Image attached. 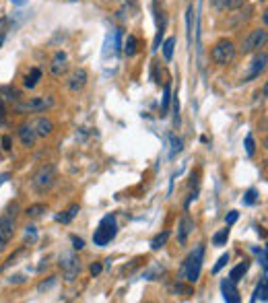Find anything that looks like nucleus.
<instances>
[{
	"label": "nucleus",
	"mask_w": 268,
	"mask_h": 303,
	"mask_svg": "<svg viewBox=\"0 0 268 303\" xmlns=\"http://www.w3.org/2000/svg\"><path fill=\"white\" fill-rule=\"evenodd\" d=\"M202 262H204V246L198 244L192 252H190V256L186 258L184 266H181V274H184V279L194 285L198 279H200V272H202Z\"/></svg>",
	"instance_id": "1"
},
{
	"label": "nucleus",
	"mask_w": 268,
	"mask_h": 303,
	"mask_svg": "<svg viewBox=\"0 0 268 303\" xmlns=\"http://www.w3.org/2000/svg\"><path fill=\"white\" fill-rule=\"evenodd\" d=\"M116 235H118V221H116V214L109 213L99 221L97 229L93 233V244L99 248H106L111 239H116Z\"/></svg>",
	"instance_id": "2"
},
{
	"label": "nucleus",
	"mask_w": 268,
	"mask_h": 303,
	"mask_svg": "<svg viewBox=\"0 0 268 303\" xmlns=\"http://www.w3.org/2000/svg\"><path fill=\"white\" fill-rule=\"evenodd\" d=\"M235 46H233V41L229 39H221L217 41L213 46L211 50V58H213V62L214 64H219V66H227L233 62V58H235Z\"/></svg>",
	"instance_id": "3"
},
{
	"label": "nucleus",
	"mask_w": 268,
	"mask_h": 303,
	"mask_svg": "<svg viewBox=\"0 0 268 303\" xmlns=\"http://www.w3.org/2000/svg\"><path fill=\"white\" fill-rule=\"evenodd\" d=\"M122 29L120 27H114L111 31H107V36H106V41H103V50H101V56L109 60V58H116L120 52H122Z\"/></svg>",
	"instance_id": "4"
},
{
	"label": "nucleus",
	"mask_w": 268,
	"mask_h": 303,
	"mask_svg": "<svg viewBox=\"0 0 268 303\" xmlns=\"http://www.w3.org/2000/svg\"><path fill=\"white\" fill-rule=\"evenodd\" d=\"M56 181V169L54 165H41L39 171L33 176V190H36L37 194H44L48 190L54 186Z\"/></svg>",
	"instance_id": "5"
},
{
	"label": "nucleus",
	"mask_w": 268,
	"mask_h": 303,
	"mask_svg": "<svg viewBox=\"0 0 268 303\" xmlns=\"http://www.w3.org/2000/svg\"><path fill=\"white\" fill-rule=\"evenodd\" d=\"M52 106H54V99L52 97H31L27 101H19L15 109L19 114H36V111H44Z\"/></svg>",
	"instance_id": "6"
},
{
	"label": "nucleus",
	"mask_w": 268,
	"mask_h": 303,
	"mask_svg": "<svg viewBox=\"0 0 268 303\" xmlns=\"http://www.w3.org/2000/svg\"><path fill=\"white\" fill-rule=\"evenodd\" d=\"M153 13H155V21H157V33H155V41H153V48L151 52H159V46H161V39L165 36V27H167V17L163 11H159L157 2H153Z\"/></svg>",
	"instance_id": "7"
},
{
	"label": "nucleus",
	"mask_w": 268,
	"mask_h": 303,
	"mask_svg": "<svg viewBox=\"0 0 268 303\" xmlns=\"http://www.w3.org/2000/svg\"><path fill=\"white\" fill-rule=\"evenodd\" d=\"M13 235H15V214L0 216V252L8 246Z\"/></svg>",
	"instance_id": "8"
},
{
	"label": "nucleus",
	"mask_w": 268,
	"mask_h": 303,
	"mask_svg": "<svg viewBox=\"0 0 268 303\" xmlns=\"http://www.w3.org/2000/svg\"><path fill=\"white\" fill-rule=\"evenodd\" d=\"M264 43H266V27H262V29H254V31L244 39L241 52H244V54H250V52H254V50H258V48H262Z\"/></svg>",
	"instance_id": "9"
},
{
	"label": "nucleus",
	"mask_w": 268,
	"mask_h": 303,
	"mask_svg": "<svg viewBox=\"0 0 268 303\" xmlns=\"http://www.w3.org/2000/svg\"><path fill=\"white\" fill-rule=\"evenodd\" d=\"M221 295H223V299L227 303H239L241 301L239 291H237V283H233L229 276L221 281Z\"/></svg>",
	"instance_id": "10"
},
{
	"label": "nucleus",
	"mask_w": 268,
	"mask_h": 303,
	"mask_svg": "<svg viewBox=\"0 0 268 303\" xmlns=\"http://www.w3.org/2000/svg\"><path fill=\"white\" fill-rule=\"evenodd\" d=\"M60 266L64 268L68 281H72L74 276L81 272V262H79V260H76L72 254H62V258H60Z\"/></svg>",
	"instance_id": "11"
},
{
	"label": "nucleus",
	"mask_w": 268,
	"mask_h": 303,
	"mask_svg": "<svg viewBox=\"0 0 268 303\" xmlns=\"http://www.w3.org/2000/svg\"><path fill=\"white\" fill-rule=\"evenodd\" d=\"M85 85H87V71L85 68H76V71L68 76V81H66V87L71 91H81V89H85Z\"/></svg>",
	"instance_id": "12"
},
{
	"label": "nucleus",
	"mask_w": 268,
	"mask_h": 303,
	"mask_svg": "<svg viewBox=\"0 0 268 303\" xmlns=\"http://www.w3.org/2000/svg\"><path fill=\"white\" fill-rule=\"evenodd\" d=\"M66 68H68V56H66V52H56L54 58H52V64H50V71L54 76H62L66 72Z\"/></svg>",
	"instance_id": "13"
},
{
	"label": "nucleus",
	"mask_w": 268,
	"mask_h": 303,
	"mask_svg": "<svg viewBox=\"0 0 268 303\" xmlns=\"http://www.w3.org/2000/svg\"><path fill=\"white\" fill-rule=\"evenodd\" d=\"M192 231H194V221L190 219L188 214H184V216L179 219V223H178V241H179L181 246H184L186 241H188V235H190Z\"/></svg>",
	"instance_id": "14"
},
{
	"label": "nucleus",
	"mask_w": 268,
	"mask_h": 303,
	"mask_svg": "<svg viewBox=\"0 0 268 303\" xmlns=\"http://www.w3.org/2000/svg\"><path fill=\"white\" fill-rule=\"evenodd\" d=\"M266 54H258L254 60H252V72H250L246 79H244V83H248V81H252V79H256V76H260V72H264L266 71Z\"/></svg>",
	"instance_id": "15"
},
{
	"label": "nucleus",
	"mask_w": 268,
	"mask_h": 303,
	"mask_svg": "<svg viewBox=\"0 0 268 303\" xmlns=\"http://www.w3.org/2000/svg\"><path fill=\"white\" fill-rule=\"evenodd\" d=\"M19 138H21L23 146H27V149H31V146L36 144L37 134H36V130H33V126L23 124V126H19Z\"/></svg>",
	"instance_id": "16"
},
{
	"label": "nucleus",
	"mask_w": 268,
	"mask_h": 303,
	"mask_svg": "<svg viewBox=\"0 0 268 303\" xmlns=\"http://www.w3.org/2000/svg\"><path fill=\"white\" fill-rule=\"evenodd\" d=\"M266 279H268V276L264 274V276H262V281L256 285V289H254V295H252V299H250L252 303H256V301H262V303H266V301H268V281H266Z\"/></svg>",
	"instance_id": "17"
},
{
	"label": "nucleus",
	"mask_w": 268,
	"mask_h": 303,
	"mask_svg": "<svg viewBox=\"0 0 268 303\" xmlns=\"http://www.w3.org/2000/svg\"><path fill=\"white\" fill-rule=\"evenodd\" d=\"M33 130H36L37 136H50L54 132V122L50 118H39L36 124H33Z\"/></svg>",
	"instance_id": "18"
},
{
	"label": "nucleus",
	"mask_w": 268,
	"mask_h": 303,
	"mask_svg": "<svg viewBox=\"0 0 268 303\" xmlns=\"http://www.w3.org/2000/svg\"><path fill=\"white\" fill-rule=\"evenodd\" d=\"M248 270H250V260H241V262H239L237 266H233V268H231L229 279H231L233 283H239V281L246 276Z\"/></svg>",
	"instance_id": "19"
},
{
	"label": "nucleus",
	"mask_w": 268,
	"mask_h": 303,
	"mask_svg": "<svg viewBox=\"0 0 268 303\" xmlns=\"http://www.w3.org/2000/svg\"><path fill=\"white\" fill-rule=\"evenodd\" d=\"M138 46H141V43H138L136 36H128L126 39H122V50L128 58H134L138 54Z\"/></svg>",
	"instance_id": "20"
},
{
	"label": "nucleus",
	"mask_w": 268,
	"mask_h": 303,
	"mask_svg": "<svg viewBox=\"0 0 268 303\" xmlns=\"http://www.w3.org/2000/svg\"><path fill=\"white\" fill-rule=\"evenodd\" d=\"M79 213H81V206H79V204H71L62 214H56L54 219H56L58 223H62V225H68V223H72V219H74V216L79 214Z\"/></svg>",
	"instance_id": "21"
},
{
	"label": "nucleus",
	"mask_w": 268,
	"mask_h": 303,
	"mask_svg": "<svg viewBox=\"0 0 268 303\" xmlns=\"http://www.w3.org/2000/svg\"><path fill=\"white\" fill-rule=\"evenodd\" d=\"M39 81H41V71L39 68H31V71L25 74L23 85H25V89H36Z\"/></svg>",
	"instance_id": "22"
},
{
	"label": "nucleus",
	"mask_w": 268,
	"mask_h": 303,
	"mask_svg": "<svg viewBox=\"0 0 268 303\" xmlns=\"http://www.w3.org/2000/svg\"><path fill=\"white\" fill-rule=\"evenodd\" d=\"M161 50H163V58H165V62H171V60H174V50H176V37H167L161 43Z\"/></svg>",
	"instance_id": "23"
},
{
	"label": "nucleus",
	"mask_w": 268,
	"mask_h": 303,
	"mask_svg": "<svg viewBox=\"0 0 268 303\" xmlns=\"http://www.w3.org/2000/svg\"><path fill=\"white\" fill-rule=\"evenodd\" d=\"M213 4L219 11H233V8H239L244 4V0H213Z\"/></svg>",
	"instance_id": "24"
},
{
	"label": "nucleus",
	"mask_w": 268,
	"mask_h": 303,
	"mask_svg": "<svg viewBox=\"0 0 268 303\" xmlns=\"http://www.w3.org/2000/svg\"><path fill=\"white\" fill-rule=\"evenodd\" d=\"M167 239H169V231H161V233H157V235H155V237L151 239V250H153V252H159L161 248H165Z\"/></svg>",
	"instance_id": "25"
},
{
	"label": "nucleus",
	"mask_w": 268,
	"mask_h": 303,
	"mask_svg": "<svg viewBox=\"0 0 268 303\" xmlns=\"http://www.w3.org/2000/svg\"><path fill=\"white\" fill-rule=\"evenodd\" d=\"M227 239H229V225H225V229H219L213 235V246L223 248V246H227Z\"/></svg>",
	"instance_id": "26"
},
{
	"label": "nucleus",
	"mask_w": 268,
	"mask_h": 303,
	"mask_svg": "<svg viewBox=\"0 0 268 303\" xmlns=\"http://www.w3.org/2000/svg\"><path fill=\"white\" fill-rule=\"evenodd\" d=\"M19 97H21V93L13 89V87H2L0 89V99L2 101H19Z\"/></svg>",
	"instance_id": "27"
},
{
	"label": "nucleus",
	"mask_w": 268,
	"mask_h": 303,
	"mask_svg": "<svg viewBox=\"0 0 268 303\" xmlns=\"http://www.w3.org/2000/svg\"><path fill=\"white\" fill-rule=\"evenodd\" d=\"M169 103H171V87L165 85V89H163V97H161V118H163V116H167Z\"/></svg>",
	"instance_id": "28"
},
{
	"label": "nucleus",
	"mask_w": 268,
	"mask_h": 303,
	"mask_svg": "<svg viewBox=\"0 0 268 303\" xmlns=\"http://www.w3.org/2000/svg\"><path fill=\"white\" fill-rule=\"evenodd\" d=\"M258 200H260V196H258V190H256V188H250L248 192L244 194V198H241L244 206H254Z\"/></svg>",
	"instance_id": "29"
},
{
	"label": "nucleus",
	"mask_w": 268,
	"mask_h": 303,
	"mask_svg": "<svg viewBox=\"0 0 268 303\" xmlns=\"http://www.w3.org/2000/svg\"><path fill=\"white\" fill-rule=\"evenodd\" d=\"M48 211V206L44 204V202H37V204H31L27 211H25V214L27 216H31V219H36V216H39V214H44Z\"/></svg>",
	"instance_id": "30"
},
{
	"label": "nucleus",
	"mask_w": 268,
	"mask_h": 303,
	"mask_svg": "<svg viewBox=\"0 0 268 303\" xmlns=\"http://www.w3.org/2000/svg\"><path fill=\"white\" fill-rule=\"evenodd\" d=\"M181 151H184V143H181V138L171 136V151H169V157H171V159H176Z\"/></svg>",
	"instance_id": "31"
},
{
	"label": "nucleus",
	"mask_w": 268,
	"mask_h": 303,
	"mask_svg": "<svg viewBox=\"0 0 268 303\" xmlns=\"http://www.w3.org/2000/svg\"><path fill=\"white\" fill-rule=\"evenodd\" d=\"M252 252H254V254H258V262H260L262 270H264V274H266V272H268V262H266V250H264V248H256V246H252Z\"/></svg>",
	"instance_id": "32"
},
{
	"label": "nucleus",
	"mask_w": 268,
	"mask_h": 303,
	"mask_svg": "<svg viewBox=\"0 0 268 303\" xmlns=\"http://www.w3.org/2000/svg\"><path fill=\"white\" fill-rule=\"evenodd\" d=\"M192 13H194V8H192V6H188V11H186V29H188V46H192Z\"/></svg>",
	"instance_id": "33"
},
{
	"label": "nucleus",
	"mask_w": 268,
	"mask_h": 303,
	"mask_svg": "<svg viewBox=\"0 0 268 303\" xmlns=\"http://www.w3.org/2000/svg\"><path fill=\"white\" fill-rule=\"evenodd\" d=\"M246 153H248V157H254V153H256V143H254L252 132L246 134Z\"/></svg>",
	"instance_id": "34"
},
{
	"label": "nucleus",
	"mask_w": 268,
	"mask_h": 303,
	"mask_svg": "<svg viewBox=\"0 0 268 303\" xmlns=\"http://www.w3.org/2000/svg\"><path fill=\"white\" fill-rule=\"evenodd\" d=\"M227 262H229V252H227V254H223V256L217 260V264L213 266V274H219V272H221V268L227 266Z\"/></svg>",
	"instance_id": "35"
},
{
	"label": "nucleus",
	"mask_w": 268,
	"mask_h": 303,
	"mask_svg": "<svg viewBox=\"0 0 268 303\" xmlns=\"http://www.w3.org/2000/svg\"><path fill=\"white\" fill-rule=\"evenodd\" d=\"M157 274H163V266H159V264H155L153 268H151V270H146L143 276H144V279L146 281H155V276H157Z\"/></svg>",
	"instance_id": "36"
},
{
	"label": "nucleus",
	"mask_w": 268,
	"mask_h": 303,
	"mask_svg": "<svg viewBox=\"0 0 268 303\" xmlns=\"http://www.w3.org/2000/svg\"><path fill=\"white\" fill-rule=\"evenodd\" d=\"M171 99H174V126L178 128L179 126V99H178V93L171 95Z\"/></svg>",
	"instance_id": "37"
},
{
	"label": "nucleus",
	"mask_w": 268,
	"mask_h": 303,
	"mask_svg": "<svg viewBox=\"0 0 268 303\" xmlns=\"http://www.w3.org/2000/svg\"><path fill=\"white\" fill-rule=\"evenodd\" d=\"M25 239L37 241V227L36 225H27V227H25Z\"/></svg>",
	"instance_id": "38"
},
{
	"label": "nucleus",
	"mask_w": 268,
	"mask_h": 303,
	"mask_svg": "<svg viewBox=\"0 0 268 303\" xmlns=\"http://www.w3.org/2000/svg\"><path fill=\"white\" fill-rule=\"evenodd\" d=\"M237 219H239V213L237 211H229L227 214H225V225H229V227H231V225L237 223Z\"/></svg>",
	"instance_id": "39"
},
{
	"label": "nucleus",
	"mask_w": 268,
	"mask_h": 303,
	"mask_svg": "<svg viewBox=\"0 0 268 303\" xmlns=\"http://www.w3.org/2000/svg\"><path fill=\"white\" fill-rule=\"evenodd\" d=\"M0 144H2V149L4 151H11L13 149V143H11V136H2V138H0Z\"/></svg>",
	"instance_id": "40"
},
{
	"label": "nucleus",
	"mask_w": 268,
	"mask_h": 303,
	"mask_svg": "<svg viewBox=\"0 0 268 303\" xmlns=\"http://www.w3.org/2000/svg\"><path fill=\"white\" fill-rule=\"evenodd\" d=\"M71 241H72V248H74V250H83V248H85V241H83L81 237L71 235Z\"/></svg>",
	"instance_id": "41"
},
{
	"label": "nucleus",
	"mask_w": 268,
	"mask_h": 303,
	"mask_svg": "<svg viewBox=\"0 0 268 303\" xmlns=\"http://www.w3.org/2000/svg\"><path fill=\"white\" fill-rule=\"evenodd\" d=\"M6 124V109H4V101L0 99V126Z\"/></svg>",
	"instance_id": "42"
},
{
	"label": "nucleus",
	"mask_w": 268,
	"mask_h": 303,
	"mask_svg": "<svg viewBox=\"0 0 268 303\" xmlns=\"http://www.w3.org/2000/svg\"><path fill=\"white\" fill-rule=\"evenodd\" d=\"M101 270H103V266H101L99 262H93V264H91V268H89V272H91L93 276H97Z\"/></svg>",
	"instance_id": "43"
},
{
	"label": "nucleus",
	"mask_w": 268,
	"mask_h": 303,
	"mask_svg": "<svg viewBox=\"0 0 268 303\" xmlns=\"http://www.w3.org/2000/svg\"><path fill=\"white\" fill-rule=\"evenodd\" d=\"M52 285H56V276H50V281H48V283H41V285H39V291H46V289H50Z\"/></svg>",
	"instance_id": "44"
},
{
	"label": "nucleus",
	"mask_w": 268,
	"mask_h": 303,
	"mask_svg": "<svg viewBox=\"0 0 268 303\" xmlns=\"http://www.w3.org/2000/svg\"><path fill=\"white\" fill-rule=\"evenodd\" d=\"M4 19H0V46H2V43H4V36H6V33H4Z\"/></svg>",
	"instance_id": "45"
},
{
	"label": "nucleus",
	"mask_w": 268,
	"mask_h": 303,
	"mask_svg": "<svg viewBox=\"0 0 268 303\" xmlns=\"http://www.w3.org/2000/svg\"><path fill=\"white\" fill-rule=\"evenodd\" d=\"M8 178H11V173H0V186H2L4 181H8Z\"/></svg>",
	"instance_id": "46"
},
{
	"label": "nucleus",
	"mask_w": 268,
	"mask_h": 303,
	"mask_svg": "<svg viewBox=\"0 0 268 303\" xmlns=\"http://www.w3.org/2000/svg\"><path fill=\"white\" fill-rule=\"evenodd\" d=\"M8 2H13L15 6H23L25 2H27V0H8Z\"/></svg>",
	"instance_id": "47"
}]
</instances>
